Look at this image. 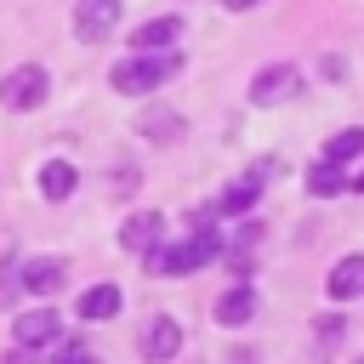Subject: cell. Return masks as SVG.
Masks as SVG:
<instances>
[{"instance_id": "8992f818", "label": "cell", "mask_w": 364, "mask_h": 364, "mask_svg": "<svg viewBox=\"0 0 364 364\" xmlns=\"http://www.w3.org/2000/svg\"><path fill=\"white\" fill-rule=\"evenodd\" d=\"M136 353H142L148 364H171V358L182 353V324H176L171 313H154V318L142 324V336H136Z\"/></svg>"}, {"instance_id": "6da1fadb", "label": "cell", "mask_w": 364, "mask_h": 364, "mask_svg": "<svg viewBox=\"0 0 364 364\" xmlns=\"http://www.w3.org/2000/svg\"><path fill=\"white\" fill-rule=\"evenodd\" d=\"M216 256H222V228H210V216L199 210V228L188 239H159L154 250H142V267L154 279H182V273H199Z\"/></svg>"}, {"instance_id": "ba28073f", "label": "cell", "mask_w": 364, "mask_h": 364, "mask_svg": "<svg viewBox=\"0 0 364 364\" xmlns=\"http://www.w3.org/2000/svg\"><path fill=\"white\" fill-rule=\"evenodd\" d=\"M17 273H23V290H34V296H57V290L68 284V262H63V256H34V262H23Z\"/></svg>"}, {"instance_id": "30bf717a", "label": "cell", "mask_w": 364, "mask_h": 364, "mask_svg": "<svg viewBox=\"0 0 364 364\" xmlns=\"http://www.w3.org/2000/svg\"><path fill=\"white\" fill-rule=\"evenodd\" d=\"M159 239H165V216H159V210H136V216L119 228V245H125V250H154Z\"/></svg>"}, {"instance_id": "277c9868", "label": "cell", "mask_w": 364, "mask_h": 364, "mask_svg": "<svg viewBox=\"0 0 364 364\" xmlns=\"http://www.w3.org/2000/svg\"><path fill=\"white\" fill-rule=\"evenodd\" d=\"M119 11H125V0H74V34L85 46H102L119 28Z\"/></svg>"}, {"instance_id": "44dd1931", "label": "cell", "mask_w": 364, "mask_h": 364, "mask_svg": "<svg viewBox=\"0 0 364 364\" xmlns=\"http://www.w3.org/2000/svg\"><path fill=\"white\" fill-rule=\"evenodd\" d=\"M11 290H23V273H17V267H6V273H0V307L11 301Z\"/></svg>"}, {"instance_id": "7402d4cb", "label": "cell", "mask_w": 364, "mask_h": 364, "mask_svg": "<svg viewBox=\"0 0 364 364\" xmlns=\"http://www.w3.org/2000/svg\"><path fill=\"white\" fill-rule=\"evenodd\" d=\"M6 364H34V347H11V353H6Z\"/></svg>"}, {"instance_id": "ac0fdd59", "label": "cell", "mask_w": 364, "mask_h": 364, "mask_svg": "<svg viewBox=\"0 0 364 364\" xmlns=\"http://www.w3.org/2000/svg\"><path fill=\"white\" fill-rule=\"evenodd\" d=\"M341 188H347V171H341V165H330V159H324V165H313V171H307V193H313V199H336Z\"/></svg>"}, {"instance_id": "7c38bea8", "label": "cell", "mask_w": 364, "mask_h": 364, "mask_svg": "<svg viewBox=\"0 0 364 364\" xmlns=\"http://www.w3.org/2000/svg\"><path fill=\"white\" fill-rule=\"evenodd\" d=\"M250 318H256V290H250V284H233L228 296H216V324L239 330V324H250Z\"/></svg>"}, {"instance_id": "5bb4252c", "label": "cell", "mask_w": 364, "mask_h": 364, "mask_svg": "<svg viewBox=\"0 0 364 364\" xmlns=\"http://www.w3.org/2000/svg\"><path fill=\"white\" fill-rule=\"evenodd\" d=\"M74 188H80V171H74L68 159H46V165H40V193H46L51 205H57V199H68Z\"/></svg>"}, {"instance_id": "4fadbf2b", "label": "cell", "mask_w": 364, "mask_h": 364, "mask_svg": "<svg viewBox=\"0 0 364 364\" xmlns=\"http://www.w3.org/2000/svg\"><path fill=\"white\" fill-rule=\"evenodd\" d=\"M324 290H330L336 301H353V296H364V256H341V262L330 267Z\"/></svg>"}, {"instance_id": "5b68a950", "label": "cell", "mask_w": 364, "mask_h": 364, "mask_svg": "<svg viewBox=\"0 0 364 364\" xmlns=\"http://www.w3.org/2000/svg\"><path fill=\"white\" fill-rule=\"evenodd\" d=\"M301 91V68L296 63H273V68H262L256 80H250V102L256 108H279V102H290Z\"/></svg>"}, {"instance_id": "ffe728a7", "label": "cell", "mask_w": 364, "mask_h": 364, "mask_svg": "<svg viewBox=\"0 0 364 364\" xmlns=\"http://www.w3.org/2000/svg\"><path fill=\"white\" fill-rule=\"evenodd\" d=\"M108 188H114V193H131V188H136V165H119V171H108Z\"/></svg>"}, {"instance_id": "603a6c76", "label": "cell", "mask_w": 364, "mask_h": 364, "mask_svg": "<svg viewBox=\"0 0 364 364\" xmlns=\"http://www.w3.org/2000/svg\"><path fill=\"white\" fill-rule=\"evenodd\" d=\"M228 11H250V6H262V0H222Z\"/></svg>"}, {"instance_id": "d6986e66", "label": "cell", "mask_w": 364, "mask_h": 364, "mask_svg": "<svg viewBox=\"0 0 364 364\" xmlns=\"http://www.w3.org/2000/svg\"><path fill=\"white\" fill-rule=\"evenodd\" d=\"M51 364H97V353L91 347H80V341H68V347H57V358Z\"/></svg>"}, {"instance_id": "8fae6325", "label": "cell", "mask_w": 364, "mask_h": 364, "mask_svg": "<svg viewBox=\"0 0 364 364\" xmlns=\"http://www.w3.org/2000/svg\"><path fill=\"white\" fill-rule=\"evenodd\" d=\"M176 40H182V17H148V23L131 34L136 51H171Z\"/></svg>"}, {"instance_id": "9a60e30c", "label": "cell", "mask_w": 364, "mask_h": 364, "mask_svg": "<svg viewBox=\"0 0 364 364\" xmlns=\"http://www.w3.org/2000/svg\"><path fill=\"white\" fill-rule=\"evenodd\" d=\"M125 307V296H119V284H91L85 296H80V318H91V324H102V318H114Z\"/></svg>"}, {"instance_id": "e0dca14e", "label": "cell", "mask_w": 364, "mask_h": 364, "mask_svg": "<svg viewBox=\"0 0 364 364\" xmlns=\"http://www.w3.org/2000/svg\"><path fill=\"white\" fill-rule=\"evenodd\" d=\"M358 154H364V125H347V131H336V136L324 142V159H330V165H341V171H347Z\"/></svg>"}, {"instance_id": "d4e9b609", "label": "cell", "mask_w": 364, "mask_h": 364, "mask_svg": "<svg viewBox=\"0 0 364 364\" xmlns=\"http://www.w3.org/2000/svg\"><path fill=\"white\" fill-rule=\"evenodd\" d=\"M358 364H364V358H358Z\"/></svg>"}, {"instance_id": "cb8c5ba5", "label": "cell", "mask_w": 364, "mask_h": 364, "mask_svg": "<svg viewBox=\"0 0 364 364\" xmlns=\"http://www.w3.org/2000/svg\"><path fill=\"white\" fill-rule=\"evenodd\" d=\"M347 188H353V193H364V171H353V176H347Z\"/></svg>"}, {"instance_id": "2e32d148", "label": "cell", "mask_w": 364, "mask_h": 364, "mask_svg": "<svg viewBox=\"0 0 364 364\" xmlns=\"http://www.w3.org/2000/svg\"><path fill=\"white\" fill-rule=\"evenodd\" d=\"M136 131L154 136V142H176V136H182V114H176V108H148V114L136 119Z\"/></svg>"}, {"instance_id": "7a4b0ae2", "label": "cell", "mask_w": 364, "mask_h": 364, "mask_svg": "<svg viewBox=\"0 0 364 364\" xmlns=\"http://www.w3.org/2000/svg\"><path fill=\"white\" fill-rule=\"evenodd\" d=\"M176 68H182V57H176V51H136V57L114 63L108 85H114V91H125V97H148V91H159Z\"/></svg>"}, {"instance_id": "3957f363", "label": "cell", "mask_w": 364, "mask_h": 364, "mask_svg": "<svg viewBox=\"0 0 364 364\" xmlns=\"http://www.w3.org/2000/svg\"><path fill=\"white\" fill-rule=\"evenodd\" d=\"M46 91H51V80H46V68H40V63H23V68H11V74L0 80V102H6L11 114L40 108V102H46Z\"/></svg>"}, {"instance_id": "52a82bcc", "label": "cell", "mask_w": 364, "mask_h": 364, "mask_svg": "<svg viewBox=\"0 0 364 364\" xmlns=\"http://www.w3.org/2000/svg\"><path fill=\"white\" fill-rule=\"evenodd\" d=\"M11 336H17V347H46V341H63V313H51V307H28V313H17Z\"/></svg>"}, {"instance_id": "9c48e42d", "label": "cell", "mask_w": 364, "mask_h": 364, "mask_svg": "<svg viewBox=\"0 0 364 364\" xmlns=\"http://www.w3.org/2000/svg\"><path fill=\"white\" fill-rule=\"evenodd\" d=\"M256 199H262V182H256V176H239V182H228V188L216 193V205H210L205 216H245Z\"/></svg>"}]
</instances>
